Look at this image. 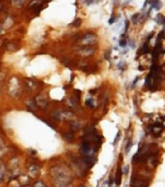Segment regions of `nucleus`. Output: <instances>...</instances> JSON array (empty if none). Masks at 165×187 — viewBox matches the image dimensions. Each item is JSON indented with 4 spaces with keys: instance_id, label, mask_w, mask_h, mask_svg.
I'll list each match as a JSON object with an SVG mask.
<instances>
[{
    "instance_id": "nucleus-25",
    "label": "nucleus",
    "mask_w": 165,
    "mask_h": 187,
    "mask_svg": "<svg viewBox=\"0 0 165 187\" xmlns=\"http://www.w3.org/2000/svg\"><path fill=\"white\" fill-rule=\"evenodd\" d=\"M156 1H158V0H148V2H149L150 4H152V5H153L154 2H156Z\"/></svg>"
},
{
    "instance_id": "nucleus-16",
    "label": "nucleus",
    "mask_w": 165,
    "mask_h": 187,
    "mask_svg": "<svg viewBox=\"0 0 165 187\" xmlns=\"http://www.w3.org/2000/svg\"><path fill=\"white\" fill-rule=\"evenodd\" d=\"M41 4V1H39V0H35V1H33L31 4H30V7L34 8V7H39Z\"/></svg>"
},
{
    "instance_id": "nucleus-6",
    "label": "nucleus",
    "mask_w": 165,
    "mask_h": 187,
    "mask_svg": "<svg viewBox=\"0 0 165 187\" xmlns=\"http://www.w3.org/2000/svg\"><path fill=\"white\" fill-rule=\"evenodd\" d=\"M36 103L38 106H40V107L45 108L48 105V101L46 100V97H44L43 96H38L36 97Z\"/></svg>"
},
{
    "instance_id": "nucleus-11",
    "label": "nucleus",
    "mask_w": 165,
    "mask_h": 187,
    "mask_svg": "<svg viewBox=\"0 0 165 187\" xmlns=\"http://www.w3.org/2000/svg\"><path fill=\"white\" fill-rule=\"evenodd\" d=\"M10 187H22V184L20 183L19 180L12 179V181L10 183Z\"/></svg>"
},
{
    "instance_id": "nucleus-24",
    "label": "nucleus",
    "mask_w": 165,
    "mask_h": 187,
    "mask_svg": "<svg viewBox=\"0 0 165 187\" xmlns=\"http://www.w3.org/2000/svg\"><path fill=\"white\" fill-rule=\"evenodd\" d=\"M81 23H82L81 20H76V21L74 22V25H75V26H79V25L81 24Z\"/></svg>"
},
{
    "instance_id": "nucleus-21",
    "label": "nucleus",
    "mask_w": 165,
    "mask_h": 187,
    "mask_svg": "<svg viewBox=\"0 0 165 187\" xmlns=\"http://www.w3.org/2000/svg\"><path fill=\"white\" fill-rule=\"evenodd\" d=\"M84 3L86 5H90V4L95 3V0H84Z\"/></svg>"
},
{
    "instance_id": "nucleus-5",
    "label": "nucleus",
    "mask_w": 165,
    "mask_h": 187,
    "mask_svg": "<svg viewBox=\"0 0 165 187\" xmlns=\"http://www.w3.org/2000/svg\"><path fill=\"white\" fill-rule=\"evenodd\" d=\"M93 52H94V50L92 48L89 47V46L88 47H82V49L79 51L81 56H83V57H90L93 54Z\"/></svg>"
},
{
    "instance_id": "nucleus-14",
    "label": "nucleus",
    "mask_w": 165,
    "mask_h": 187,
    "mask_svg": "<svg viewBox=\"0 0 165 187\" xmlns=\"http://www.w3.org/2000/svg\"><path fill=\"white\" fill-rule=\"evenodd\" d=\"M85 104L88 105V106H90V107H94L95 106V104H94V101H93V100H91V99H89V100H86V101H85Z\"/></svg>"
},
{
    "instance_id": "nucleus-13",
    "label": "nucleus",
    "mask_w": 165,
    "mask_h": 187,
    "mask_svg": "<svg viewBox=\"0 0 165 187\" xmlns=\"http://www.w3.org/2000/svg\"><path fill=\"white\" fill-rule=\"evenodd\" d=\"M152 7H153V9H155V10H159V9L161 8V3H160L159 0H158L156 2H154V3L152 5Z\"/></svg>"
},
{
    "instance_id": "nucleus-7",
    "label": "nucleus",
    "mask_w": 165,
    "mask_h": 187,
    "mask_svg": "<svg viewBox=\"0 0 165 187\" xmlns=\"http://www.w3.org/2000/svg\"><path fill=\"white\" fill-rule=\"evenodd\" d=\"M151 130H152V132H153L154 135H159L162 132V126H160V124H156L151 128Z\"/></svg>"
},
{
    "instance_id": "nucleus-20",
    "label": "nucleus",
    "mask_w": 165,
    "mask_h": 187,
    "mask_svg": "<svg viewBox=\"0 0 165 187\" xmlns=\"http://www.w3.org/2000/svg\"><path fill=\"white\" fill-rule=\"evenodd\" d=\"M131 146H132V142H131V140H129L128 143H127V145H126V150H125L126 153L129 152V150H130V148H131Z\"/></svg>"
},
{
    "instance_id": "nucleus-3",
    "label": "nucleus",
    "mask_w": 165,
    "mask_h": 187,
    "mask_svg": "<svg viewBox=\"0 0 165 187\" xmlns=\"http://www.w3.org/2000/svg\"><path fill=\"white\" fill-rule=\"evenodd\" d=\"M57 117L59 119H64V120H71L75 117V114L71 111H64V112H57L56 113Z\"/></svg>"
},
{
    "instance_id": "nucleus-27",
    "label": "nucleus",
    "mask_w": 165,
    "mask_h": 187,
    "mask_svg": "<svg viewBox=\"0 0 165 187\" xmlns=\"http://www.w3.org/2000/svg\"><path fill=\"white\" fill-rule=\"evenodd\" d=\"M135 46V43L134 42H130V48H134Z\"/></svg>"
},
{
    "instance_id": "nucleus-9",
    "label": "nucleus",
    "mask_w": 165,
    "mask_h": 187,
    "mask_svg": "<svg viewBox=\"0 0 165 187\" xmlns=\"http://www.w3.org/2000/svg\"><path fill=\"white\" fill-rule=\"evenodd\" d=\"M4 176H5V167L2 164H0V182L3 180Z\"/></svg>"
},
{
    "instance_id": "nucleus-1",
    "label": "nucleus",
    "mask_w": 165,
    "mask_h": 187,
    "mask_svg": "<svg viewBox=\"0 0 165 187\" xmlns=\"http://www.w3.org/2000/svg\"><path fill=\"white\" fill-rule=\"evenodd\" d=\"M51 174L53 175L54 180L57 187H69L70 177L61 169L55 168V172L53 171Z\"/></svg>"
},
{
    "instance_id": "nucleus-31",
    "label": "nucleus",
    "mask_w": 165,
    "mask_h": 187,
    "mask_svg": "<svg viewBox=\"0 0 165 187\" xmlns=\"http://www.w3.org/2000/svg\"><path fill=\"white\" fill-rule=\"evenodd\" d=\"M0 31H1V28H0Z\"/></svg>"
},
{
    "instance_id": "nucleus-23",
    "label": "nucleus",
    "mask_w": 165,
    "mask_h": 187,
    "mask_svg": "<svg viewBox=\"0 0 165 187\" xmlns=\"http://www.w3.org/2000/svg\"><path fill=\"white\" fill-rule=\"evenodd\" d=\"M119 45H120L121 47H125V46H126V41H125V40H121V41L119 42Z\"/></svg>"
},
{
    "instance_id": "nucleus-28",
    "label": "nucleus",
    "mask_w": 165,
    "mask_h": 187,
    "mask_svg": "<svg viewBox=\"0 0 165 187\" xmlns=\"http://www.w3.org/2000/svg\"><path fill=\"white\" fill-rule=\"evenodd\" d=\"M101 0H95V3H99Z\"/></svg>"
},
{
    "instance_id": "nucleus-15",
    "label": "nucleus",
    "mask_w": 165,
    "mask_h": 187,
    "mask_svg": "<svg viewBox=\"0 0 165 187\" xmlns=\"http://www.w3.org/2000/svg\"><path fill=\"white\" fill-rule=\"evenodd\" d=\"M34 187H47V186L43 181L38 180V181H36L35 183H34Z\"/></svg>"
},
{
    "instance_id": "nucleus-30",
    "label": "nucleus",
    "mask_w": 165,
    "mask_h": 187,
    "mask_svg": "<svg viewBox=\"0 0 165 187\" xmlns=\"http://www.w3.org/2000/svg\"><path fill=\"white\" fill-rule=\"evenodd\" d=\"M23 187H31V186H29V185H25V186H23Z\"/></svg>"
},
{
    "instance_id": "nucleus-18",
    "label": "nucleus",
    "mask_w": 165,
    "mask_h": 187,
    "mask_svg": "<svg viewBox=\"0 0 165 187\" xmlns=\"http://www.w3.org/2000/svg\"><path fill=\"white\" fill-rule=\"evenodd\" d=\"M71 124H72V125H71V127H72L74 130H78V129H80V124H78V123H76V122H72Z\"/></svg>"
},
{
    "instance_id": "nucleus-10",
    "label": "nucleus",
    "mask_w": 165,
    "mask_h": 187,
    "mask_svg": "<svg viewBox=\"0 0 165 187\" xmlns=\"http://www.w3.org/2000/svg\"><path fill=\"white\" fill-rule=\"evenodd\" d=\"M155 22H156V23H158V24H162V23H164V17H163L162 15H160V14L156 15V17H155Z\"/></svg>"
},
{
    "instance_id": "nucleus-17",
    "label": "nucleus",
    "mask_w": 165,
    "mask_h": 187,
    "mask_svg": "<svg viewBox=\"0 0 165 187\" xmlns=\"http://www.w3.org/2000/svg\"><path fill=\"white\" fill-rule=\"evenodd\" d=\"M149 51H150V48L148 47V44H145V45L143 46V48H142V53L146 54V53H149Z\"/></svg>"
},
{
    "instance_id": "nucleus-26",
    "label": "nucleus",
    "mask_w": 165,
    "mask_h": 187,
    "mask_svg": "<svg viewBox=\"0 0 165 187\" xmlns=\"http://www.w3.org/2000/svg\"><path fill=\"white\" fill-rule=\"evenodd\" d=\"M109 179H110V180H109V183H108V184H109V186L111 187V186H112V183H113V179H112V177H110Z\"/></svg>"
},
{
    "instance_id": "nucleus-19",
    "label": "nucleus",
    "mask_w": 165,
    "mask_h": 187,
    "mask_svg": "<svg viewBox=\"0 0 165 187\" xmlns=\"http://www.w3.org/2000/svg\"><path fill=\"white\" fill-rule=\"evenodd\" d=\"M64 138L67 139V140H71V139H73V135L71 132H69V133H65L64 135Z\"/></svg>"
},
{
    "instance_id": "nucleus-12",
    "label": "nucleus",
    "mask_w": 165,
    "mask_h": 187,
    "mask_svg": "<svg viewBox=\"0 0 165 187\" xmlns=\"http://www.w3.org/2000/svg\"><path fill=\"white\" fill-rule=\"evenodd\" d=\"M139 19H140V14L137 13V14H135V15L132 16V19H131V20H132V23L136 24V23L139 22Z\"/></svg>"
},
{
    "instance_id": "nucleus-2",
    "label": "nucleus",
    "mask_w": 165,
    "mask_h": 187,
    "mask_svg": "<svg viewBox=\"0 0 165 187\" xmlns=\"http://www.w3.org/2000/svg\"><path fill=\"white\" fill-rule=\"evenodd\" d=\"M95 42H96V36L93 34L89 33V34L84 35L82 38H80V40L78 41V44L83 47H88L90 45H92Z\"/></svg>"
},
{
    "instance_id": "nucleus-29",
    "label": "nucleus",
    "mask_w": 165,
    "mask_h": 187,
    "mask_svg": "<svg viewBox=\"0 0 165 187\" xmlns=\"http://www.w3.org/2000/svg\"><path fill=\"white\" fill-rule=\"evenodd\" d=\"M163 25H164V30H163V31H165V19H164V23H163Z\"/></svg>"
},
{
    "instance_id": "nucleus-22",
    "label": "nucleus",
    "mask_w": 165,
    "mask_h": 187,
    "mask_svg": "<svg viewBox=\"0 0 165 187\" xmlns=\"http://www.w3.org/2000/svg\"><path fill=\"white\" fill-rule=\"evenodd\" d=\"M128 170H129V167H128V166H125V167L124 168V172H123V174H128Z\"/></svg>"
},
{
    "instance_id": "nucleus-8",
    "label": "nucleus",
    "mask_w": 165,
    "mask_h": 187,
    "mask_svg": "<svg viewBox=\"0 0 165 187\" xmlns=\"http://www.w3.org/2000/svg\"><path fill=\"white\" fill-rule=\"evenodd\" d=\"M121 175H123V172H121L120 169H119L115 176V182L117 185H119L121 183Z\"/></svg>"
},
{
    "instance_id": "nucleus-4",
    "label": "nucleus",
    "mask_w": 165,
    "mask_h": 187,
    "mask_svg": "<svg viewBox=\"0 0 165 187\" xmlns=\"http://www.w3.org/2000/svg\"><path fill=\"white\" fill-rule=\"evenodd\" d=\"M28 174L31 177H33V179H35V177H37L40 174V168L36 165H32L29 167L28 169Z\"/></svg>"
}]
</instances>
